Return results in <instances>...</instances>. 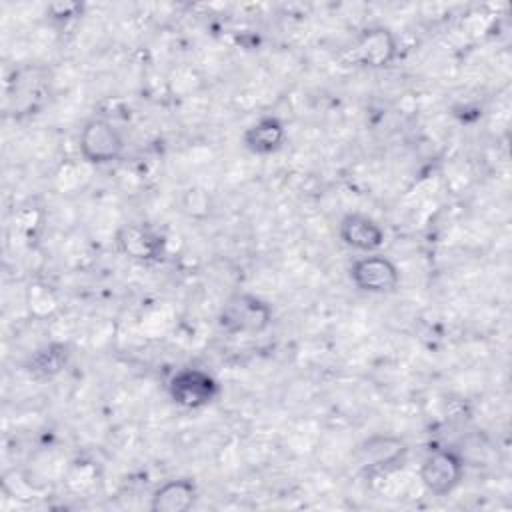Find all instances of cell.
Wrapping results in <instances>:
<instances>
[{
    "label": "cell",
    "mask_w": 512,
    "mask_h": 512,
    "mask_svg": "<svg viewBox=\"0 0 512 512\" xmlns=\"http://www.w3.org/2000/svg\"><path fill=\"white\" fill-rule=\"evenodd\" d=\"M272 308L266 300L250 292L230 294L218 310V326L226 334L254 336L272 324Z\"/></svg>",
    "instance_id": "1"
},
{
    "label": "cell",
    "mask_w": 512,
    "mask_h": 512,
    "mask_svg": "<svg viewBox=\"0 0 512 512\" xmlns=\"http://www.w3.org/2000/svg\"><path fill=\"white\" fill-rule=\"evenodd\" d=\"M220 382L202 368H180L168 380L170 400L184 410H200L216 402Z\"/></svg>",
    "instance_id": "2"
},
{
    "label": "cell",
    "mask_w": 512,
    "mask_h": 512,
    "mask_svg": "<svg viewBox=\"0 0 512 512\" xmlns=\"http://www.w3.org/2000/svg\"><path fill=\"white\" fill-rule=\"evenodd\" d=\"M124 146L122 132L106 118H90L78 136L80 156L94 166L116 162L124 154Z\"/></svg>",
    "instance_id": "3"
},
{
    "label": "cell",
    "mask_w": 512,
    "mask_h": 512,
    "mask_svg": "<svg viewBox=\"0 0 512 512\" xmlns=\"http://www.w3.org/2000/svg\"><path fill=\"white\" fill-rule=\"evenodd\" d=\"M464 476V458L452 448L428 452L420 466V482L434 496H448L458 488Z\"/></svg>",
    "instance_id": "4"
},
{
    "label": "cell",
    "mask_w": 512,
    "mask_h": 512,
    "mask_svg": "<svg viewBox=\"0 0 512 512\" xmlns=\"http://www.w3.org/2000/svg\"><path fill=\"white\" fill-rule=\"evenodd\" d=\"M350 280L360 292L390 294L400 284V272L388 256L372 252L352 262Z\"/></svg>",
    "instance_id": "5"
},
{
    "label": "cell",
    "mask_w": 512,
    "mask_h": 512,
    "mask_svg": "<svg viewBox=\"0 0 512 512\" xmlns=\"http://www.w3.org/2000/svg\"><path fill=\"white\" fill-rule=\"evenodd\" d=\"M398 54V40L386 26L364 28L352 44V58L364 68H386Z\"/></svg>",
    "instance_id": "6"
},
{
    "label": "cell",
    "mask_w": 512,
    "mask_h": 512,
    "mask_svg": "<svg viewBox=\"0 0 512 512\" xmlns=\"http://www.w3.org/2000/svg\"><path fill=\"white\" fill-rule=\"evenodd\" d=\"M8 98L16 100V116L36 114L50 98L48 72L40 66L16 70L14 80L10 82Z\"/></svg>",
    "instance_id": "7"
},
{
    "label": "cell",
    "mask_w": 512,
    "mask_h": 512,
    "mask_svg": "<svg viewBox=\"0 0 512 512\" xmlns=\"http://www.w3.org/2000/svg\"><path fill=\"white\" fill-rule=\"evenodd\" d=\"M118 250L136 262H158L166 252V238L146 224H124L116 230Z\"/></svg>",
    "instance_id": "8"
},
{
    "label": "cell",
    "mask_w": 512,
    "mask_h": 512,
    "mask_svg": "<svg viewBox=\"0 0 512 512\" xmlns=\"http://www.w3.org/2000/svg\"><path fill=\"white\" fill-rule=\"evenodd\" d=\"M340 240L358 252L372 254L384 244V228L370 216L360 212H348L342 216L338 224Z\"/></svg>",
    "instance_id": "9"
},
{
    "label": "cell",
    "mask_w": 512,
    "mask_h": 512,
    "mask_svg": "<svg viewBox=\"0 0 512 512\" xmlns=\"http://www.w3.org/2000/svg\"><path fill=\"white\" fill-rule=\"evenodd\" d=\"M406 452H408V446L402 438L388 436V434H374L358 446L356 458L364 470H388L398 466L406 456Z\"/></svg>",
    "instance_id": "10"
},
{
    "label": "cell",
    "mask_w": 512,
    "mask_h": 512,
    "mask_svg": "<svg viewBox=\"0 0 512 512\" xmlns=\"http://www.w3.org/2000/svg\"><path fill=\"white\" fill-rule=\"evenodd\" d=\"M286 140V126L278 116H260L242 134V144L256 156H268L282 148Z\"/></svg>",
    "instance_id": "11"
},
{
    "label": "cell",
    "mask_w": 512,
    "mask_h": 512,
    "mask_svg": "<svg viewBox=\"0 0 512 512\" xmlns=\"http://www.w3.org/2000/svg\"><path fill=\"white\" fill-rule=\"evenodd\" d=\"M198 488L190 478H174L162 482L150 498L152 512H186L194 506Z\"/></svg>",
    "instance_id": "12"
},
{
    "label": "cell",
    "mask_w": 512,
    "mask_h": 512,
    "mask_svg": "<svg viewBox=\"0 0 512 512\" xmlns=\"http://www.w3.org/2000/svg\"><path fill=\"white\" fill-rule=\"evenodd\" d=\"M68 358H70V352L66 344L50 342L38 348L36 352H32V356L26 362V370L34 378H52L64 370V366L68 364Z\"/></svg>",
    "instance_id": "13"
},
{
    "label": "cell",
    "mask_w": 512,
    "mask_h": 512,
    "mask_svg": "<svg viewBox=\"0 0 512 512\" xmlns=\"http://www.w3.org/2000/svg\"><path fill=\"white\" fill-rule=\"evenodd\" d=\"M82 14L80 2H52L46 6V16L56 24H66Z\"/></svg>",
    "instance_id": "14"
}]
</instances>
